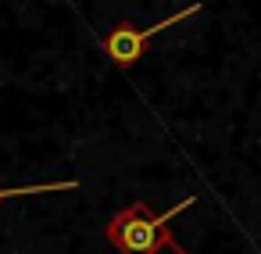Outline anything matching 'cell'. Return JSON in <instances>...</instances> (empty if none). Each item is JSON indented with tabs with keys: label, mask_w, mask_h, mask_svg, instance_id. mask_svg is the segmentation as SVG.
I'll return each mask as SVG.
<instances>
[{
	"label": "cell",
	"mask_w": 261,
	"mask_h": 254,
	"mask_svg": "<svg viewBox=\"0 0 261 254\" xmlns=\"http://www.w3.org/2000/svg\"><path fill=\"white\" fill-rule=\"evenodd\" d=\"M193 204V197L190 200H179L172 211H165V215H150V208L147 204H129L122 215H115L111 218V225H108V240L122 250V254H158V247L168 240V222L179 215V211H186Z\"/></svg>",
	"instance_id": "obj_1"
},
{
	"label": "cell",
	"mask_w": 261,
	"mask_h": 254,
	"mask_svg": "<svg viewBox=\"0 0 261 254\" xmlns=\"http://www.w3.org/2000/svg\"><path fill=\"white\" fill-rule=\"evenodd\" d=\"M197 11H204V4L197 0V4H190V8H182V11H175V15H168V18H161L158 26H150V29H136V26H118L108 40H104V54L115 61V65H133L140 54H143V47H147V40L150 36H158L161 29H172V26H179V22H186L190 15H197Z\"/></svg>",
	"instance_id": "obj_2"
},
{
	"label": "cell",
	"mask_w": 261,
	"mask_h": 254,
	"mask_svg": "<svg viewBox=\"0 0 261 254\" xmlns=\"http://www.w3.org/2000/svg\"><path fill=\"white\" fill-rule=\"evenodd\" d=\"M79 183H40V186H11V190H0V200H11V197H33V193H54V190H75Z\"/></svg>",
	"instance_id": "obj_3"
}]
</instances>
